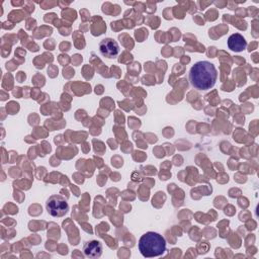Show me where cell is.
I'll use <instances>...</instances> for the list:
<instances>
[{
    "mask_svg": "<svg viewBox=\"0 0 259 259\" xmlns=\"http://www.w3.org/2000/svg\"><path fill=\"white\" fill-rule=\"evenodd\" d=\"M218 78L214 65L208 61L196 62L189 71V82L196 90L204 91L212 88Z\"/></svg>",
    "mask_w": 259,
    "mask_h": 259,
    "instance_id": "obj_1",
    "label": "cell"
},
{
    "mask_svg": "<svg viewBox=\"0 0 259 259\" xmlns=\"http://www.w3.org/2000/svg\"><path fill=\"white\" fill-rule=\"evenodd\" d=\"M139 251L147 258L161 256L166 251V240L156 232H147L139 240Z\"/></svg>",
    "mask_w": 259,
    "mask_h": 259,
    "instance_id": "obj_2",
    "label": "cell"
},
{
    "mask_svg": "<svg viewBox=\"0 0 259 259\" xmlns=\"http://www.w3.org/2000/svg\"><path fill=\"white\" fill-rule=\"evenodd\" d=\"M46 207L48 212L52 217L56 218L65 215L69 210V204L67 202V199L64 196L58 194H54L49 197L46 203Z\"/></svg>",
    "mask_w": 259,
    "mask_h": 259,
    "instance_id": "obj_3",
    "label": "cell"
},
{
    "mask_svg": "<svg viewBox=\"0 0 259 259\" xmlns=\"http://www.w3.org/2000/svg\"><path fill=\"white\" fill-rule=\"evenodd\" d=\"M99 51L103 57L112 59L118 55L119 46L113 38L107 37L99 42Z\"/></svg>",
    "mask_w": 259,
    "mask_h": 259,
    "instance_id": "obj_4",
    "label": "cell"
},
{
    "mask_svg": "<svg viewBox=\"0 0 259 259\" xmlns=\"http://www.w3.org/2000/svg\"><path fill=\"white\" fill-rule=\"evenodd\" d=\"M83 253L88 258H98L102 254V244L97 240L86 242L83 246Z\"/></svg>",
    "mask_w": 259,
    "mask_h": 259,
    "instance_id": "obj_5",
    "label": "cell"
},
{
    "mask_svg": "<svg viewBox=\"0 0 259 259\" xmlns=\"http://www.w3.org/2000/svg\"><path fill=\"white\" fill-rule=\"evenodd\" d=\"M228 47L234 52H242L247 47L245 37L240 33H234L228 38Z\"/></svg>",
    "mask_w": 259,
    "mask_h": 259,
    "instance_id": "obj_6",
    "label": "cell"
}]
</instances>
